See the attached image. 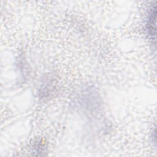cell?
Returning <instances> with one entry per match:
<instances>
[{
	"label": "cell",
	"instance_id": "6da1fadb",
	"mask_svg": "<svg viewBox=\"0 0 157 157\" xmlns=\"http://www.w3.org/2000/svg\"><path fill=\"white\" fill-rule=\"evenodd\" d=\"M156 8L154 7V9H152L151 12L150 13L148 22H147V28L148 29V33L150 35L155 36L156 33Z\"/></svg>",
	"mask_w": 157,
	"mask_h": 157
}]
</instances>
